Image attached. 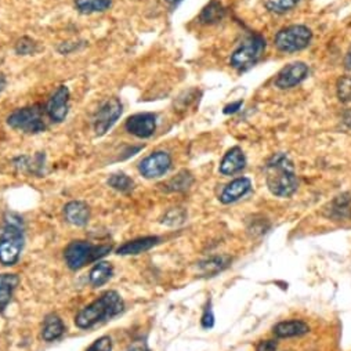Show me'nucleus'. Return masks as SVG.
<instances>
[{"label": "nucleus", "mask_w": 351, "mask_h": 351, "mask_svg": "<svg viewBox=\"0 0 351 351\" xmlns=\"http://www.w3.org/2000/svg\"><path fill=\"white\" fill-rule=\"evenodd\" d=\"M346 65H347L348 68H351V47H350V50H348V53H347V55H346Z\"/></svg>", "instance_id": "35"}, {"label": "nucleus", "mask_w": 351, "mask_h": 351, "mask_svg": "<svg viewBox=\"0 0 351 351\" xmlns=\"http://www.w3.org/2000/svg\"><path fill=\"white\" fill-rule=\"evenodd\" d=\"M166 2L169 5H172V6H177V5H180L183 2V0H166Z\"/></svg>", "instance_id": "36"}, {"label": "nucleus", "mask_w": 351, "mask_h": 351, "mask_svg": "<svg viewBox=\"0 0 351 351\" xmlns=\"http://www.w3.org/2000/svg\"><path fill=\"white\" fill-rule=\"evenodd\" d=\"M252 188V183L249 179L246 177H239L235 179L234 181H231L230 184H227L220 195V200L226 205L237 202L238 199H241L242 196H245Z\"/></svg>", "instance_id": "14"}, {"label": "nucleus", "mask_w": 351, "mask_h": 351, "mask_svg": "<svg viewBox=\"0 0 351 351\" xmlns=\"http://www.w3.org/2000/svg\"><path fill=\"white\" fill-rule=\"evenodd\" d=\"M127 351H150L146 343H134L131 347H129Z\"/></svg>", "instance_id": "33"}, {"label": "nucleus", "mask_w": 351, "mask_h": 351, "mask_svg": "<svg viewBox=\"0 0 351 351\" xmlns=\"http://www.w3.org/2000/svg\"><path fill=\"white\" fill-rule=\"evenodd\" d=\"M123 309H125V304L120 296L116 292L109 291L104 294L100 299L93 302L90 306L79 311V314L75 318V324L82 329H88L100 322H104L116 317L123 311Z\"/></svg>", "instance_id": "2"}, {"label": "nucleus", "mask_w": 351, "mask_h": 351, "mask_svg": "<svg viewBox=\"0 0 351 351\" xmlns=\"http://www.w3.org/2000/svg\"><path fill=\"white\" fill-rule=\"evenodd\" d=\"M123 111L122 103L119 99H109L107 100L96 112L93 125H94V131L99 137L104 135L120 118Z\"/></svg>", "instance_id": "8"}, {"label": "nucleus", "mask_w": 351, "mask_h": 351, "mask_svg": "<svg viewBox=\"0 0 351 351\" xmlns=\"http://www.w3.org/2000/svg\"><path fill=\"white\" fill-rule=\"evenodd\" d=\"M108 184H109V187H112L114 190L120 191V192H129V191H131L133 187H134L133 180H131L129 176H126L125 173L112 174V176L108 179Z\"/></svg>", "instance_id": "23"}, {"label": "nucleus", "mask_w": 351, "mask_h": 351, "mask_svg": "<svg viewBox=\"0 0 351 351\" xmlns=\"http://www.w3.org/2000/svg\"><path fill=\"white\" fill-rule=\"evenodd\" d=\"M170 166H172L170 155L165 151H157L142 161L138 170L146 179H158L166 174Z\"/></svg>", "instance_id": "10"}, {"label": "nucleus", "mask_w": 351, "mask_h": 351, "mask_svg": "<svg viewBox=\"0 0 351 351\" xmlns=\"http://www.w3.org/2000/svg\"><path fill=\"white\" fill-rule=\"evenodd\" d=\"M300 0H268L265 8L274 13H285L294 9Z\"/></svg>", "instance_id": "25"}, {"label": "nucleus", "mask_w": 351, "mask_h": 351, "mask_svg": "<svg viewBox=\"0 0 351 351\" xmlns=\"http://www.w3.org/2000/svg\"><path fill=\"white\" fill-rule=\"evenodd\" d=\"M111 250V245H93L85 241H75L66 246L65 261L71 270H81L86 264L104 257Z\"/></svg>", "instance_id": "4"}, {"label": "nucleus", "mask_w": 351, "mask_h": 351, "mask_svg": "<svg viewBox=\"0 0 351 351\" xmlns=\"http://www.w3.org/2000/svg\"><path fill=\"white\" fill-rule=\"evenodd\" d=\"M226 16V10L224 8L216 2V0H212L200 13L199 16V21L202 24H216L219 21H222Z\"/></svg>", "instance_id": "21"}, {"label": "nucleus", "mask_w": 351, "mask_h": 351, "mask_svg": "<svg viewBox=\"0 0 351 351\" xmlns=\"http://www.w3.org/2000/svg\"><path fill=\"white\" fill-rule=\"evenodd\" d=\"M242 104H244V101H242V100H238V101H235V103H231V104L226 105V107H224V114H226V115H230V114L238 112V111L242 108Z\"/></svg>", "instance_id": "31"}, {"label": "nucleus", "mask_w": 351, "mask_h": 351, "mask_svg": "<svg viewBox=\"0 0 351 351\" xmlns=\"http://www.w3.org/2000/svg\"><path fill=\"white\" fill-rule=\"evenodd\" d=\"M337 97L341 103L351 101V78L341 77L337 82Z\"/></svg>", "instance_id": "26"}, {"label": "nucleus", "mask_w": 351, "mask_h": 351, "mask_svg": "<svg viewBox=\"0 0 351 351\" xmlns=\"http://www.w3.org/2000/svg\"><path fill=\"white\" fill-rule=\"evenodd\" d=\"M264 49L265 40L260 35H252L233 53L230 62L235 69L245 71L260 60Z\"/></svg>", "instance_id": "7"}, {"label": "nucleus", "mask_w": 351, "mask_h": 351, "mask_svg": "<svg viewBox=\"0 0 351 351\" xmlns=\"http://www.w3.org/2000/svg\"><path fill=\"white\" fill-rule=\"evenodd\" d=\"M112 5V0H75V8L82 14H93L107 12Z\"/></svg>", "instance_id": "22"}, {"label": "nucleus", "mask_w": 351, "mask_h": 351, "mask_svg": "<svg viewBox=\"0 0 351 351\" xmlns=\"http://www.w3.org/2000/svg\"><path fill=\"white\" fill-rule=\"evenodd\" d=\"M111 350H112V341H111V337H108V336H103V337L97 339L88 348V351H111Z\"/></svg>", "instance_id": "29"}, {"label": "nucleus", "mask_w": 351, "mask_h": 351, "mask_svg": "<svg viewBox=\"0 0 351 351\" xmlns=\"http://www.w3.org/2000/svg\"><path fill=\"white\" fill-rule=\"evenodd\" d=\"M158 242H159L158 237H144V238H138L134 241H129L118 249V255H122V256L140 255L146 250H150Z\"/></svg>", "instance_id": "16"}, {"label": "nucleus", "mask_w": 351, "mask_h": 351, "mask_svg": "<svg viewBox=\"0 0 351 351\" xmlns=\"http://www.w3.org/2000/svg\"><path fill=\"white\" fill-rule=\"evenodd\" d=\"M23 246V220L14 213H8L5 226L0 233V263L14 265L20 259Z\"/></svg>", "instance_id": "3"}, {"label": "nucleus", "mask_w": 351, "mask_h": 351, "mask_svg": "<svg viewBox=\"0 0 351 351\" xmlns=\"http://www.w3.org/2000/svg\"><path fill=\"white\" fill-rule=\"evenodd\" d=\"M44 112L40 105L18 108L8 116V125L16 130L29 134L42 133L46 130Z\"/></svg>", "instance_id": "5"}, {"label": "nucleus", "mask_w": 351, "mask_h": 351, "mask_svg": "<svg viewBox=\"0 0 351 351\" xmlns=\"http://www.w3.org/2000/svg\"><path fill=\"white\" fill-rule=\"evenodd\" d=\"M310 328L306 322L303 321H285V322H279L278 325H275L274 328V333L276 337H295V336H302L309 333Z\"/></svg>", "instance_id": "18"}, {"label": "nucleus", "mask_w": 351, "mask_h": 351, "mask_svg": "<svg viewBox=\"0 0 351 351\" xmlns=\"http://www.w3.org/2000/svg\"><path fill=\"white\" fill-rule=\"evenodd\" d=\"M313 39V32L304 25H292L281 29L274 42L279 51L295 53L306 49Z\"/></svg>", "instance_id": "6"}, {"label": "nucleus", "mask_w": 351, "mask_h": 351, "mask_svg": "<svg viewBox=\"0 0 351 351\" xmlns=\"http://www.w3.org/2000/svg\"><path fill=\"white\" fill-rule=\"evenodd\" d=\"M191 184H192V176L188 172H181L166 184V190H169V191H184Z\"/></svg>", "instance_id": "24"}, {"label": "nucleus", "mask_w": 351, "mask_h": 351, "mask_svg": "<svg viewBox=\"0 0 351 351\" xmlns=\"http://www.w3.org/2000/svg\"><path fill=\"white\" fill-rule=\"evenodd\" d=\"M309 65L304 62H292L283 68L276 75L275 86L279 89H292L300 85L309 77Z\"/></svg>", "instance_id": "9"}, {"label": "nucleus", "mask_w": 351, "mask_h": 351, "mask_svg": "<svg viewBox=\"0 0 351 351\" xmlns=\"http://www.w3.org/2000/svg\"><path fill=\"white\" fill-rule=\"evenodd\" d=\"M184 222V212L181 209H172L170 212H168L164 223L169 224V226H177L180 223Z\"/></svg>", "instance_id": "28"}, {"label": "nucleus", "mask_w": 351, "mask_h": 351, "mask_svg": "<svg viewBox=\"0 0 351 351\" xmlns=\"http://www.w3.org/2000/svg\"><path fill=\"white\" fill-rule=\"evenodd\" d=\"M257 351H278V347H276V343L272 341V340H265V341H261L257 347Z\"/></svg>", "instance_id": "30"}, {"label": "nucleus", "mask_w": 351, "mask_h": 351, "mask_svg": "<svg viewBox=\"0 0 351 351\" xmlns=\"http://www.w3.org/2000/svg\"><path fill=\"white\" fill-rule=\"evenodd\" d=\"M298 177L292 162L284 154L274 155L267 164V187L275 196L288 198L298 190Z\"/></svg>", "instance_id": "1"}, {"label": "nucleus", "mask_w": 351, "mask_h": 351, "mask_svg": "<svg viewBox=\"0 0 351 351\" xmlns=\"http://www.w3.org/2000/svg\"><path fill=\"white\" fill-rule=\"evenodd\" d=\"M246 165L245 154L239 147L231 148L223 158L220 164V173L224 176H233L239 173Z\"/></svg>", "instance_id": "15"}, {"label": "nucleus", "mask_w": 351, "mask_h": 351, "mask_svg": "<svg viewBox=\"0 0 351 351\" xmlns=\"http://www.w3.org/2000/svg\"><path fill=\"white\" fill-rule=\"evenodd\" d=\"M125 127L130 134L138 138H148L157 130V115L151 112L131 115L127 118Z\"/></svg>", "instance_id": "11"}, {"label": "nucleus", "mask_w": 351, "mask_h": 351, "mask_svg": "<svg viewBox=\"0 0 351 351\" xmlns=\"http://www.w3.org/2000/svg\"><path fill=\"white\" fill-rule=\"evenodd\" d=\"M46 115L53 122H64L69 111V90L66 86H60L46 104Z\"/></svg>", "instance_id": "12"}, {"label": "nucleus", "mask_w": 351, "mask_h": 351, "mask_svg": "<svg viewBox=\"0 0 351 351\" xmlns=\"http://www.w3.org/2000/svg\"><path fill=\"white\" fill-rule=\"evenodd\" d=\"M5 88H6V77L5 74L0 73V93L5 90Z\"/></svg>", "instance_id": "34"}, {"label": "nucleus", "mask_w": 351, "mask_h": 351, "mask_svg": "<svg viewBox=\"0 0 351 351\" xmlns=\"http://www.w3.org/2000/svg\"><path fill=\"white\" fill-rule=\"evenodd\" d=\"M202 325L203 328H212L213 326V314L210 310H206L202 317Z\"/></svg>", "instance_id": "32"}, {"label": "nucleus", "mask_w": 351, "mask_h": 351, "mask_svg": "<svg viewBox=\"0 0 351 351\" xmlns=\"http://www.w3.org/2000/svg\"><path fill=\"white\" fill-rule=\"evenodd\" d=\"M112 271H114V268H112V265L109 263H107V261L97 263L92 268V271L89 274L90 284L93 287H101V285L107 284L108 281H109V278L112 276Z\"/></svg>", "instance_id": "19"}, {"label": "nucleus", "mask_w": 351, "mask_h": 351, "mask_svg": "<svg viewBox=\"0 0 351 351\" xmlns=\"http://www.w3.org/2000/svg\"><path fill=\"white\" fill-rule=\"evenodd\" d=\"M65 220L74 226H85L90 219V209L85 202L73 200L64 207Z\"/></svg>", "instance_id": "13"}, {"label": "nucleus", "mask_w": 351, "mask_h": 351, "mask_svg": "<svg viewBox=\"0 0 351 351\" xmlns=\"http://www.w3.org/2000/svg\"><path fill=\"white\" fill-rule=\"evenodd\" d=\"M16 51L23 55L32 54L36 51V43L34 40H31L29 38H23L21 40H18V43L16 46Z\"/></svg>", "instance_id": "27"}, {"label": "nucleus", "mask_w": 351, "mask_h": 351, "mask_svg": "<svg viewBox=\"0 0 351 351\" xmlns=\"http://www.w3.org/2000/svg\"><path fill=\"white\" fill-rule=\"evenodd\" d=\"M64 333V324L58 315H47L44 320L43 330H42V337L46 341H53L58 339Z\"/></svg>", "instance_id": "20"}, {"label": "nucleus", "mask_w": 351, "mask_h": 351, "mask_svg": "<svg viewBox=\"0 0 351 351\" xmlns=\"http://www.w3.org/2000/svg\"><path fill=\"white\" fill-rule=\"evenodd\" d=\"M20 279L14 274L0 275V311H3L12 302L13 292L17 288Z\"/></svg>", "instance_id": "17"}]
</instances>
